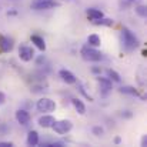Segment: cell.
<instances>
[{
  "mask_svg": "<svg viewBox=\"0 0 147 147\" xmlns=\"http://www.w3.org/2000/svg\"><path fill=\"white\" fill-rule=\"evenodd\" d=\"M121 42H123V46L126 47L127 51L134 50L136 47H139V45H140V42L136 37V34L131 30H129L127 27H123L121 29Z\"/></svg>",
  "mask_w": 147,
  "mask_h": 147,
  "instance_id": "1",
  "label": "cell"
},
{
  "mask_svg": "<svg viewBox=\"0 0 147 147\" xmlns=\"http://www.w3.org/2000/svg\"><path fill=\"white\" fill-rule=\"evenodd\" d=\"M80 54H82V57L86 60V61H93V63H96V61H100L101 59H103V56H101V53L96 50L94 47H92V46H84V47H82L80 50Z\"/></svg>",
  "mask_w": 147,
  "mask_h": 147,
  "instance_id": "2",
  "label": "cell"
},
{
  "mask_svg": "<svg viewBox=\"0 0 147 147\" xmlns=\"http://www.w3.org/2000/svg\"><path fill=\"white\" fill-rule=\"evenodd\" d=\"M51 129H53L54 133H57V134H67V133L73 129V124H71L70 120H59V121L54 120Z\"/></svg>",
  "mask_w": 147,
  "mask_h": 147,
  "instance_id": "3",
  "label": "cell"
},
{
  "mask_svg": "<svg viewBox=\"0 0 147 147\" xmlns=\"http://www.w3.org/2000/svg\"><path fill=\"white\" fill-rule=\"evenodd\" d=\"M56 7H60V3L56 0H36L32 4V9L34 10H51Z\"/></svg>",
  "mask_w": 147,
  "mask_h": 147,
  "instance_id": "4",
  "label": "cell"
},
{
  "mask_svg": "<svg viewBox=\"0 0 147 147\" xmlns=\"http://www.w3.org/2000/svg\"><path fill=\"white\" fill-rule=\"evenodd\" d=\"M36 109L39 111H42V113H50V111H54L56 110V103L47 97H43L37 101Z\"/></svg>",
  "mask_w": 147,
  "mask_h": 147,
  "instance_id": "5",
  "label": "cell"
},
{
  "mask_svg": "<svg viewBox=\"0 0 147 147\" xmlns=\"http://www.w3.org/2000/svg\"><path fill=\"white\" fill-rule=\"evenodd\" d=\"M97 83L100 84V89H101V94L103 96H107V93L111 92V89H113V83H111V80L109 77H100L98 76Z\"/></svg>",
  "mask_w": 147,
  "mask_h": 147,
  "instance_id": "6",
  "label": "cell"
},
{
  "mask_svg": "<svg viewBox=\"0 0 147 147\" xmlns=\"http://www.w3.org/2000/svg\"><path fill=\"white\" fill-rule=\"evenodd\" d=\"M19 57L23 61H30L34 57V50L32 49V47H29V46H20V49H19Z\"/></svg>",
  "mask_w": 147,
  "mask_h": 147,
  "instance_id": "7",
  "label": "cell"
},
{
  "mask_svg": "<svg viewBox=\"0 0 147 147\" xmlns=\"http://www.w3.org/2000/svg\"><path fill=\"white\" fill-rule=\"evenodd\" d=\"M59 76H60L61 80H63L64 83H67V84H76V82H77V77H76L70 70H66V69H61V70L59 71Z\"/></svg>",
  "mask_w": 147,
  "mask_h": 147,
  "instance_id": "8",
  "label": "cell"
},
{
  "mask_svg": "<svg viewBox=\"0 0 147 147\" xmlns=\"http://www.w3.org/2000/svg\"><path fill=\"white\" fill-rule=\"evenodd\" d=\"M16 120H17V123H20L22 126H27V124L30 123V113H29L27 110L20 109V110L16 111Z\"/></svg>",
  "mask_w": 147,
  "mask_h": 147,
  "instance_id": "9",
  "label": "cell"
},
{
  "mask_svg": "<svg viewBox=\"0 0 147 147\" xmlns=\"http://www.w3.org/2000/svg\"><path fill=\"white\" fill-rule=\"evenodd\" d=\"M0 47H1V50L4 53L11 51L13 50V40L9 39V37H6V36H1L0 37Z\"/></svg>",
  "mask_w": 147,
  "mask_h": 147,
  "instance_id": "10",
  "label": "cell"
},
{
  "mask_svg": "<svg viewBox=\"0 0 147 147\" xmlns=\"http://www.w3.org/2000/svg\"><path fill=\"white\" fill-rule=\"evenodd\" d=\"M54 117L53 116H50V114H45V116H42L40 119H39V124L42 126V127H45V129H49L53 126V123H54Z\"/></svg>",
  "mask_w": 147,
  "mask_h": 147,
  "instance_id": "11",
  "label": "cell"
},
{
  "mask_svg": "<svg viewBox=\"0 0 147 147\" xmlns=\"http://www.w3.org/2000/svg\"><path fill=\"white\" fill-rule=\"evenodd\" d=\"M86 13H87V17H89L90 22H94V20H97V19H100V17H103V11L98 10V9H94V7L87 9Z\"/></svg>",
  "mask_w": 147,
  "mask_h": 147,
  "instance_id": "12",
  "label": "cell"
},
{
  "mask_svg": "<svg viewBox=\"0 0 147 147\" xmlns=\"http://www.w3.org/2000/svg\"><path fill=\"white\" fill-rule=\"evenodd\" d=\"M27 144L29 146H37L39 144V133L36 130L29 131V134H27Z\"/></svg>",
  "mask_w": 147,
  "mask_h": 147,
  "instance_id": "13",
  "label": "cell"
},
{
  "mask_svg": "<svg viewBox=\"0 0 147 147\" xmlns=\"http://www.w3.org/2000/svg\"><path fill=\"white\" fill-rule=\"evenodd\" d=\"M32 43H34V46L39 50H42V51L46 50V43H45L43 37H40V36H37V34H33V36H32Z\"/></svg>",
  "mask_w": 147,
  "mask_h": 147,
  "instance_id": "14",
  "label": "cell"
},
{
  "mask_svg": "<svg viewBox=\"0 0 147 147\" xmlns=\"http://www.w3.org/2000/svg\"><path fill=\"white\" fill-rule=\"evenodd\" d=\"M71 103H73V106H74V109L77 110L79 114H84V113H86V106L83 104L82 100H79V98H73Z\"/></svg>",
  "mask_w": 147,
  "mask_h": 147,
  "instance_id": "15",
  "label": "cell"
},
{
  "mask_svg": "<svg viewBox=\"0 0 147 147\" xmlns=\"http://www.w3.org/2000/svg\"><path fill=\"white\" fill-rule=\"evenodd\" d=\"M87 43H89V46H92V47H98V46L101 45V40H100V37H98L97 34H90L89 39H87Z\"/></svg>",
  "mask_w": 147,
  "mask_h": 147,
  "instance_id": "16",
  "label": "cell"
},
{
  "mask_svg": "<svg viewBox=\"0 0 147 147\" xmlns=\"http://www.w3.org/2000/svg\"><path fill=\"white\" fill-rule=\"evenodd\" d=\"M106 73H107V77H109L111 82H117V83L121 82V77H120V74H119L116 70H113V69H107Z\"/></svg>",
  "mask_w": 147,
  "mask_h": 147,
  "instance_id": "17",
  "label": "cell"
},
{
  "mask_svg": "<svg viewBox=\"0 0 147 147\" xmlns=\"http://www.w3.org/2000/svg\"><path fill=\"white\" fill-rule=\"evenodd\" d=\"M93 23L97 24V26H113L114 24V22L111 19H106V17H100L97 20H94Z\"/></svg>",
  "mask_w": 147,
  "mask_h": 147,
  "instance_id": "18",
  "label": "cell"
},
{
  "mask_svg": "<svg viewBox=\"0 0 147 147\" xmlns=\"http://www.w3.org/2000/svg\"><path fill=\"white\" fill-rule=\"evenodd\" d=\"M120 93H124V94H131V96H139L137 90L131 86H124V87H120Z\"/></svg>",
  "mask_w": 147,
  "mask_h": 147,
  "instance_id": "19",
  "label": "cell"
},
{
  "mask_svg": "<svg viewBox=\"0 0 147 147\" xmlns=\"http://www.w3.org/2000/svg\"><path fill=\"white\" fill-rule=\"evenodd\" d=\"M136 13L140 16V17H146L147 16V9H146V6H143V4H139V6H136Z\"/></svg>",
  "mask_w": 147,
  "mask_h": 147,
  "instance_id": "20",
  "label": "cell"
},
{
  "mask_svg": "<svg viewBox=\"0 0 147 147\" xmlns=\"http://www.w3.org/2000/svg\"><path fill=\"white\" fill-rule=\"evenodd\" d=\"M92 133H93L94 136H103L104 129H103V127H100V126H94V127L92 129Z\"/></svg>",
  "mask_w": 147,
  "mask_h": 147,
  "instance_id": "21",
  "label": "cell"
},
{
  "mask_svg": "<svg viewBox=\"0 0 147 147\" xmlns=\"http://www.w3.org/2000/svg\"><path fill=\"white\" fill-rule=\"evenodd\" d=\"M76 83H77V82H76ZM77 86H79V90H80V93H82L84 97L87 98L89 101H93V97H92V96H89V93H86V92H84V87H83L80 83H77Z\"/></svg>",
  "mask_w": 147,
  "mask_h": 147,
  "instance_id": "22",
  "label": "cell"
},
{
  "mask_svg": "<svg viewBox=\"0 0 147 147\" xmlns=\"http://www.w3.org/2000/svg\"><path fill=\"white\" fill-rule=\"evenodd\" d=\"M119 3H120V7L121 9H129L131 6V3L129 0H119Z\"/></svg>",
  "mask_w": 147,
  "mask_h": 147,
  "instance_id": "23",
  "label": "cell"
},
{
  "mask_svg": "<svg viewBox=\"0 0 147 147\" xmlns=\"http://www.w3.org/2000/svg\"><path fill=\"white\" fill-rule=\"evenodd\" d=\"M7 131H9V127H7L4 123H0V133H1V134H6Z\"/></svg>",
  "mask_w": 147,
  "mask_h": 147,
  "instance_id": "24",
  "label": "cell"
},
{
  "mask_svg": "<svg viewBox=\"0 0 147 147\" xmlns=\"http://www.w3.org/2000/svg\"><path fill=\"white\" fill-rule=\"evenodd\" d=\"M13 146V143H10V142H0V147H11Z\"/></svg>",
  "mask_w": 147,
  "mask_h": 147,
  "instance_id": "25",
  "label": "cell"
},
{
  "mask_svg": "<svg viewBox=\"0 0 147 147\" xmlns=\"http://www.w3.org/2000/svg\"><path fill=\"white\" fill-rule=\"evenodd\" d=\"M121 116H123V117H126V119H130V117H131V113H130L129 110H124V111L121 113Z\"/></svg>",
  "mask_w": 147,
  "mask_h": 147,
  "instance_id": "26",
  "label": "cell"
},
{
  "mask_svg": "<svg viewBox=\"0 0 147 147\" xmlns=\"http://www.w3.org/2000/svg\"><path fill=\"white\" fill-rule=\"evenodd\" d=\"M140 146H143V147H146V146H147V136H143V137H142Z\"/></svg>",
  "mask_w": 147,
  "mask_h": 147,
  "instance_id": "27",
  "label": "cell"
},
{
  "mask_svg": "<svg viewBox=\"0 0 147 147\" xmlns=\"http://www.w3.org/2000/svg\"><path fill=\"white\" fill-rule=\"evenodd\" d=\"M4 101H6V96H4V93H3V92H0V106H1V104H4Z\"/></svg>",
  "mask_w": 147,
  "mask_h": 147,
  "instance_id": "28",
  "label": "cell"
},
{
  "mask_svg": "<svg viewBox=\"0 0 147 147\" xmlns=\"http://www.w3.org/2000/svg\"><path fill=\"white\" fill-rule=\"evenodd\" d=\"M92 71H93V73H96V74H98V73H100L101 70H100L98 67H93V70H92Z\"/></svg>",
  "mask_w": 147,
  "mask_h": 147,
  "instance_id": "29",
  "label": "cell"
},
{
  "mask_svg": "<svg viewBox=\"0 0 147 147\" xmlns=\"http://www.w3.org/2000/svg\"><path fill=\"white\" fill-rule=\"evenodd\" d=\"M114 143H116V144H120V143H121V139H120V137H116V139H114Z\"/></svg>",
  "mask_w": 147,
  "mask_h": 147,
  "instance_id": "30",
  "label": "cell"
},
{
  "mask_svg": "<svg viewBox=\"0 0 147 147\" xmlns=\"http://www.w3.org/2000/svg\"><path fill=\"white\" fill-rule=\"evenodd\" d=\"M7 14H9V16H13V14H16V11H14V10H11V11H9Z\"/></svg>",
  "mask_w": 147,
  "mask_h": 147,
  "instance_id": "31",
  "label": "cell"
},
{
  "mask_svg": "<svg viewBox=\"0 0 147 147\" xmlns=\"http://www.w3.org/2000/svg\"><path fill=\"white\" fill-rule=\"evenodd\" d=\"M129 1H130V3H131V4H133V3H139V1H140V0H129Z\"/></svg>",
  "mask_w": 147,
  "mask_h": 147,
  "instance_id": "32",
  "label": "cell"
},
{
  "mask_svg": "<svg viewBox=\"0 0 147 147\" xmlns=\"http://www.w3.org/2000/svg\"><path fill=\"white\" fill-rule=\"evenodd\" d=\"M13 1H14V0H13Z\"/></svg>",
  "mask_w": 147,
  "mask_h": 147,
  "instance_id": "33",
  "label": "cell"
}]
</instances>
